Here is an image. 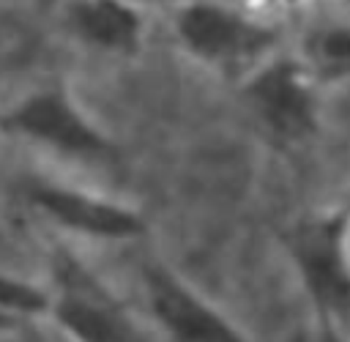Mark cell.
<instances>
[{"label":"cell","instance_id":"cell-1","mask_svg":"<svg viewBox=\"0 0 350 342\" xmlns=\"http://www.w3.org/2000/svg\"><path fill=\"white\" fill-rule=\"evenodd\" d=\"M180 36L189 49L211 60L249 57L262 52L273 41V33L268 27H260L252 19L216 3L189 5L180 16Z\"/></svg>","mask_w":350,"mask_h":342},{"label":"cell","instance_id":"cell-11","mask_svg":"<svg viewBox=\"0 0 350 342\" xmlns=\"http://www.w3.org/2000/svg\"><path fill=\"white\" fill-rule=\"evenodd\" d=\"M276 3H282V5H298V3H304V0H276Z\"/></svg>","mask_w":350,"mask_h":342},{"label":"cell","instance_id":"cell-3","mask_svg":"<svg viewBox=\"0 0 350 342\" xmlns=\"http://www.w3.org/2000/svg\"><path fill=\"white\" fill-rule=\"evenodd\" d=\"M293 254L314 293V298L334 312L350 306V276L342 263V222L320 219L295 233Z\"/></svg>","mask_w":350,"mask_h":342},{"label":"cell","instance_id":"cell-4","mask_svg":"<svg viewBox=\"0 0 350 342\" xmlns=\"http://www.w3.org/2000/svg\"><path fill=\"white\" fill-rule=\"evenodd\" d=\"M8 126L46 140L52 145H60L66 150H79V153H96L104 150V140L79 118V112L60 98L57 93H46V96H36L27 104H22L11 118Z\"/></svg>","mask_w":350,"mask_h":342},{"label":"cell","instance_id":"cell-8","mask_svg":"<svg viewBox=\"0 0 350 342\" xmlns=\"http://www.w3.org/2000/svg\"><path fill=\"white\" fill-rule=\"evenodd\" d=\"M312 66L334 79L350 77V25H323L306 38Z\"/></svg>","mask_w":350,"mask_h":342},{"label":"cell","instance_id":"cell-10","mask_svg":"<svg viewBox=\"0 0 350 342\" xmlns=\"http://www.w3.org/2000/svg\"><path fill=\"white\" fill-rule=\"evenodd\" d=\"M0 304L3 306H11V309H41L44 306V298L36 290L0 276Z\"/></svg>","mask_w":350,"mask_h":342},{"label":"cell","instance_id":"cell-2","mask_svg":"<svg viewBox=\"0 0 350 342\" xmlns=\"http://www.w3.org/2000/svg\"><path fill=\"white\" fill-rule=\"evenodd\" d=\"M252 104L260 118L287 140L306 137L314 129V101L306 74L293 60H276L249 85Z\"/></svg>","mask_w":350,"mask_h":342},{"label":"cell","instance_id":"cell-7","mask_svg":"<svg viewBox=\"0 0 350 342\" xmlns=\"http://www.w3.org/2000/svg\"><path fill=\"white\" fill-rule=\"evenodd\" d=\"M77 25L79 30L112 49H126L137 41L139 33V19L134 8H129L123 0H88L77 8Z\"/></svg>","mask_w":350,"mask_h":342},{"label":"cell","instance_id":"cell-6","mask_svg":"<svg viewBox=\"0 0 350 342\" xmlns=\"http://www.w3.org/2000/svg\"><path fill=\"white\" fill-rule=\"evenodd\" d=\"M33 200L38 205H44L60 222L79 227V230H88V233H98V235H134V233H139L137 216H131L115 205H107L101 200H93V197H82V194L60 192V189H36Z\"/></svg>","mask_w":350,"mask_h":342},{"label":"cell","instance_id":"cell-9","mask_svg":"<svg viewBox=\"0 0 350 342\" xmlns=\"http://www.w3.org/2000/svg\"><path fill=\"white\" fill-rule=\"evenodd\" d=\"M60 320L85 342H120L115 323L88 301L68 298L60 309Z\"/></svg>","mask_w":350,"mask_h":342},{"label":"cell","instance_id":"cell-12","mask_svg":"<svg viewBox=\"0 0 350 342\" xmlns=\"http://www.w3.org/2000/svg\"><path fill=\"white\" fill-rule=\"evenodd\" d=\"M0 323H3V315H0Z\"/></svg>","mask_w":350,"mask_h":342},{"label":"cell","instance_id":"cell-5","mask_svg":"<svg viewBox=\"0 0 350 342\" xmlns=\"http://www.w3.org/2000/svg\"><path fill=\"white\" fill-rule=\"evenodd\" d=\"M153 304L180 342H241L208 306L161 274L153 276Z\"/></svg>","mask_w":350,"mask_h":342}]
</instances>
